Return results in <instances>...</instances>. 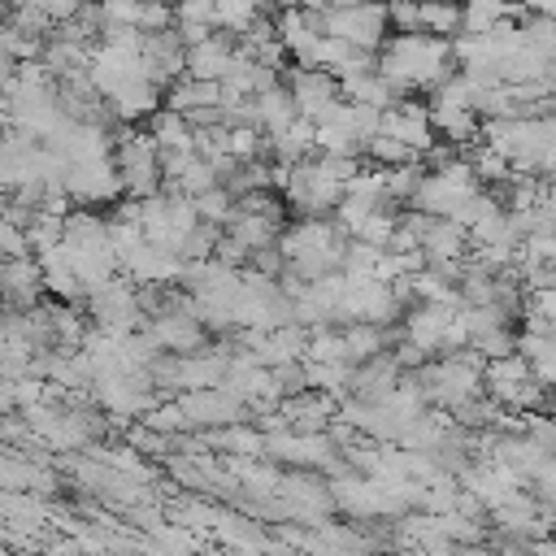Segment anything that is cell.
<instances>
[{"label":"cell","mask_w":556,"mask_h":556,"mask_svg":"<svg viewBox=\"0 0 556 556\" xmlns=\"http://www.w3.org/2000/svg\"><path fill=\"white\" fill-rule=\"evenodd\" d=\"M456 65L452 39L443 35H426V30H400L395 39H387L378 48V70L408 96V91H434Z\"/></svg>","instance_id":"obj_1"},{"label":"cell","mask_w":556,"mask_h":556,"mask_svg":"<svg viewBox=\"0 0 556 556\" xmlns=\"http://www.w3.org/2000/svg\"><path fill=\"white\" fill-rule=\"evenodd\" d=\"M113 161L122 169V182H126V195L143 200V195H156L165 187V161H161V143L152 130H130L122 126L117 139H113Z\"/></svg>","instance_id":"obj_2"},{"label":"cell","mask_w":556,"mask_h":556,"mask_svg":"<svg viewBox=\"0 0 556 556\" xmlns=\"http://www.w3.org/2000/svg\"><path fill=\"white\" fill-rule=\"evenodd\" d=\"M343 191H348V182L334 178V169L321 161V152L295 161L291 174H287V187H282V195L300 213H326V208H334L343 200Z\"/></svg>","instance_id":"obj_3"},{"label":"cell","mask_w":556,"mask_h":556,"mask_svg":"<svg viewBox=\"0 0 556 556\" xmlns=\"http://www.w3.org/2000/svg\"><path fill=\"white\" fill-rule=\"evenodd\" d=\"M317 26H321L326 35H343V39H352V43L378 52V48H382V35H387V26H391V13H387L382 0H352V4H330V9H321V13H317Z\"/></svg>","instance_id":"obj_4"},{"label":"cell","mask_w":556,"mask_h":556,"mask_svg":"<svg viewBox=\"0 0 556 556\" xmlns=\"http://www.w3.org/2000/svg\"><path fill=\"white\" fill-rule=\"evenodd\" d=\"M65 191L74 204H104V200H117L126 191V182H122V169L113 156H91V161H70Z\"/></svg>","instance_id":"obj_5"},{"label":"cell","mask_w":556,"mask_h":556,"mask_svg":"<svg viewBox=\"0 0 556 556\" xmlns=\"http://www.w3.org/2000/svg\"><path fill=\"white\" fill-rule=\"evenodd\" d=\"M287 87H291V96H295V104H300V117H308V122H321V117L343 100L339 78H334L330 70H321V65H300Z\"/></svg>","instance_id":"obj_6"},{"label":"cell","mask_w":556,"mask_h":556,"mask_svg":"<svg viewBox=\"0 0 556 556\" xmlns=\"http://www.w3.org/2000/svg\"><path fill=\"white\" fill-rule=\"evenodd\" d=\"M382 130L404 139L408 148H417L421 156L434 148L439 130H434V117H430V104H417V100H400L391 109H382Z\"/></svg>","instance_id":"obj_7"},{"label":"cell","mask_w":556,"mask_h":556,"mask_svg":"<svg viewBox=\"0 0 556 556\" xmlns=\"http://www.w3.org/2000/svg\"><path fill=\"white\" fill-rule=\"evenodd\" d=\"M148 330L156 334V343L165 348V352H178V356H187V352H200L204 348V321L191 313V308H161V313H152V321H148Z\"/></svg>","instance_id":"obj_8"},{"label":"cell","mask_w":556,"mask_h":556,"mask_svg":"<svg viewBox=\"0 0 556 556\" xmlns=\"http://www.w3.org/2000/svg\"><path fill=\"white\" fill-rule=\"evenodd\" d=\"M230 35V30H226ZM226 35H204L200 43H187V74L191 78H226V70L235 65V56H239V48L226 39Z\"/></svg>","instance_id":"obj_9"},{"label":"cell","mask_w":556,"mask_h":556,"mask_svg":"<svg viewBox=\"0 0 556 556\" xmlns=\"http://www.w3.org/2000/svg\"><path fill=\"white\" fill-rule=\"evenodd\" d=\"M313 152H321V148H317V122H308V117H295L287 130L269 135V161L295 165V161H304Z\"/></svg>","instance_id":"obj_10"},{"label":"cell","mask_w":556,"mask_h":556,"mask_svg":"<svg viewBox=\"0 0 556 556\" xmlns=\"http://www.w3.org/2000/svg\"><path fill=\"white\" fill-rule=\"evenodd\" d=\"M148 130L156 135L161 156H165V152H195V126H191V117L178 113V109H156Z\"/></svg>","instance_id":"obj_11"},{"label":"cell","mask_w":556,"mask_h":556,"mask_svg":"<svg viewBox=\"0 0 556 556\" xmlns=\"http://www.w3.org/2000/svg\"><path fill=\"white\" fill-rule=\"evenodd\" d=\"M300 117V104H295V96H291V87H269V91H261L256 96V122L269 130V135H278V130H287L291 122Z\"/></svg>","instance_id":"obj_12"},{"label":"cell","mask_w":556,"mask_h":556,"mask_svg":"<svg viewBox=\"0 0 556 556\" xmlns=\"http://www.w3.org/2000/svg\"><path fill=\"white\" fill-rule=\"evenodd\" d=\"M460 9H465V26L460 30H473V35L495 30L508 17L521 22V4H513V0H460Z\"/></svg>","instance_id":"obj_13"},{"label":"cell","mask_w":556,"mask_h":556,"mask_svg":"<svg viewBox=\"0 0 556 556\" xmlns=\"http://www.w3.org/2000/svg\"><path fill=\"white\" fill-rule=\"evenodd\" d=\"M460 26H465V9H460V0H421V30H426V35L456 39Z\"/></svg>","instance_id":"obj_14"},{"label":"cell","mask_w":556,"mask_h":556,"mask_svg":"<svg viewBox=\"0 0 556 556\" xmlns=\"http://www.w3.org/2000/svg\"><path fill=\"white\" fill-rule=\"evenodd\" d=\"M365 156H369V165H382V169L404 165V161H421L417 148H408L404 139H395V135H387V130H378V135L365 143Z\"/></svg>","instance_id":"obj_15"},{"label":"cell","mask_w":556,"mask_h":556,"mask_svg":"<svg viewBox=\"0 0 556 556\" xmlns=\"http://www.w3.org/2000/svg\"><path fill=\"white\" fill-rule=\"evenodd\" d=\"M195 213H200L204 222H213V226H226V222L235 217V191H230L226 182H213L208 191L195 195Z\"/></svg>","instance_id":"obj_16"},{"label":"cell","mask_w":556,"mask_h":556,"mask_svg":"<svg viewBox=\"0 0 556 556\" xmlns=\"http://www.w3.org/2000/svg\"><path fill=\"white\" fill-rule=\"evenodd\" d=\"M213 534L226 539V543H235V547H261V543H265V534L256 530V521H248V517H239V513H217Z\"/></svg>","instance_id":"obj_17"},{"label":"cell","mask_w":556,"mask_h":556,"mask_svg":"<svg viewBox=\"0 0 556 556\" xmlns=\"http://www.w3.org/2000/svg\"><path fill=\"white\" fill-rule=\"evenodd\" d=\"M256 17H261V0H217V22L230 35H248Z\"/></svg>","instance_id":"obj_18"},{"label":"cell","mask_w":556,"mask_h":556,"mask_svg":"<svg viewBox=\"0 0 556 556\" xmlns=\"http://www.w3.org/2000/svg\"><path fill=\"white\" fill-rule=\"evenodd\" d=\"M395 226H400V222H395L387 208H374V213H365V222H361L352 235H356V239H365V243L387 248V243H391V235H395Z\"/></svg>","instance_id":"obj_19"},{"label":"cell","mask_w":556,"mask_h":556,"mask_svg":"<svg viewBox=\"0 0 556 556\" xmlns=\"http://www.w3.org/2000/svg\"><path fill=\"white\" fill-rule=\"evenodd\" d=\"M526 326H556V287H534L526 295Z\"/></svg>","instance_id":"obj_20"},{"label":"cell","mask_w":556,"mask_h":556,"mask_svg":"<svg viewBox=\"0 0 556 556\" xmlns=\"http://www.w3.org/2000/svg\"><path fill=\"white\" fill-rule=\"evenodd\" d=\"M387 13L395 30H421V0H387Z\"/></svg>","instance_id":"obj_21"},{"label":"cell","mask_w":556,"mask_h":556,"mask_svg":"<svg viewBox=\"0 0 556 556\" xmlns=\"http://www.w3.org/2000/svg\"><path fill=\"white\" fill-rule=\"evenodd\" d=\"M526 434L539 439L547 452H556V417H543L539 408H530V413H526Z\"/></svg>","instance_id":"obj_22"},{"label":"cell","mask_w":556,"mask_h":556,"mask_svg":"<svg viewBox=\"0 0 556 556\" xmlns=\"http://www.w3.org/2000/svg\"><path fill=\"white\" fill-rule=\"evenodd\" d=\"M547 204H552V213H556V182L547 187Z\"/></svg>","instance_id":"obj_23"},{"label":"cell","mask_w":556,"mask_h":556,"mask_svg":"<svg viewBox=\"0 0 556 556\" xmlns=\"http://www.w3.org/2000/svg\"><path fill=\"white\" fill-rule=\"evenodd\" d=\"M552 408H556V395H552Z\"/></svg>","instance_id":"obj_24"}]
</instances>
